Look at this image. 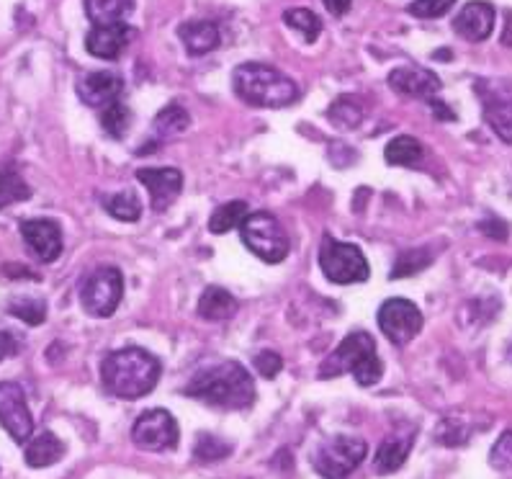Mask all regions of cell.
I'll use <instances>...</instances> for the list:
<instances>
[{
    "label": "cell",
    "instance_id": "6da1fadb",
    "mask_svg": "<svg viewBox=\"0 0 512 479\" xmlns=\"http://www.w3.org/2000/svg\"><path fill=\"white\" fill-rule=\"evenodd\" d=\"M183 395L217 410H247L255 402V382L242 364L222 361L196 371Z\"/></svg>",
    "mask_w": 512,
    "mask_h": 479
},
{
    "label": "cell",
    "instance_id": "7a4b0ae2",
    "mask_svg": "<svg viewBox=\"0 0 512 479\" xmlns=\"http://www.w3.org/2000/svg\"><path fill=\"white\" fill-rule=\"evenodd\" d=\"M160 361L139 346L119 348L101 364V382L119 400H139L150 395L160 382Z\"/></svg>",
    "mask_w": 512,
    "mask_h": 479
},
{
    "label": "cell",
    "instance_id": "3957f363",
    "mask_svg": "<svg viewBox=\"0 0 512 479\" xmlns=\"http://www.w3.org/2000/svg\"><path fill=\"white\" fill-rule=\"evenodd\" d=\"M232 88L245 104L258 109H284L299 98V85L278 67L263 62H245L235 67Z\"/></svg>",
    "mask_w": 512,
    "mask_h": 479
},
{
    "label": "cell",
    "instance_id": "277c9868",
    "mask_svg": "<svg viewBox=\"0 0 512 479\" xmlns=\"http://www.w3.org/2000/svg\"><path fill=\"white\" fill-rule=\"evenodd\" d=\"M240 235L245 248L255 253L260 261L281 263L291 250V240L271 212H250L240 225Z\"/></svg>",
    "mask_w": 512,
    "mask_h": 479
},
{
    "label": "cell",
    "instance_id": "5b68a950",
    "mask_svg": "<svg viewBox=\"0 0 512 479\" xmlns=\"http://www.w3.org/2000/svg\"><path fill=\"white\" fill-rule=\"evenodd\" d=\"M368 454V443L358 436H332L322 441L312 451L314 472L325 479H345L350 472H356Z\"/></svg>",
    "mask_w": 512,
    "mask_h": 479
},
{
    "label": "cell",
    "instance_id": "8992f818",
    "mask_svg": "<svg viewBox=\"0 0 512 479\" xmlns=\"http://www.w3.org/2000/svg\"><path fill=\"white\" fill-rule=\"evenodd\" d=\"M320 268L332 284H363L371 276L366 255L358 245L327 235L320 245Z\"/></svg>",
    "mask_w": 512,
    "mask_h": 479
},
{
    "label": "cell",
    "instance_id": "52a82bcc",
    "mask_svg": "<svg viewBox=\"0 0 512 479\" xmlns=\"http://www.w3.org/2000/svg\"><path fill=\"white\" fill-rule=\"evenodd\" d=\"M124 297V276L119 268L101 266L88 273L80 286V304L91 317H111Z\"/></svg>",
    "mask_w": 512,
    "mask_h": 479
},
{
    "label": "cell",
    "instance_id": "ba28073f",
    "mask_svg": "<svg viewBox=\"0 0 512 479\" xmlns=\"http://www.w3.org/2000/svg\"><path fill=\"white\" fill-rule=\"evenodd\" d=\"M474 91L482 101L484 122L505 145H512V80L482 78L476 80Z\"/></svg>",
    "mask_w": 512,
    "mask_h": 479
},
{
    "label": "cell",
    "instance_id": "9c48e42d",
    "mask_svg": "<svg viewBox=\"0 0 512 479\" xmlns=\"http://www.w3.org/2000/svg\"><path fill=\"white\" fill-rule=\"evenodd\" d=\"M379 328L386 338L392 340L394 346H407L412 340L420 335L422 330V312L415 302L402 297L386 299L384 304L379 307Z\"/></svg>",
    "mask_w": 512,
    "mask_h": 479
},
{
    "label": "cell",
    "instance_id": "30bf717a",
    "mask_svg": "<svg viewBox=\"0 0 512 479\" xmlns=\"http://www.w3.org/2000/svg\"><path fill=\"white\" fill-rule=\"evenodd\" d=\"M132 441L145 451H173L178 441H181L178 420L168 410H163V407L147 410L134 423Z\"/></svg>",
    "mask_w": 512,
    "mask_h": 479
},
{
    "label": "cell",
    "instance_id": "8fae6325",
    "mask_svg": "<svg viewBox=\"0 0 512 479\" xmlns=\"http://www.w3.org/2000/svg\"><path fill=\"white\" fill-rule=\"evenodd\" d=\"M376 353V340L366 333V330H358V333H350L348 338L340 343L330 356L322 361L320 366V379H335V376L353 374L358 369L363 358L374 356Z\"/></svg>",
    "mask_w": 512,
    "mask_h": 479
},
{
    "label": "cell",
    "instance_id": "7c38bea8",
    "mask_svg": "<svg viewBox=\"0 0 512 479\" xmlns=\"http://www.w3.org/2000/svg\"><path fill=\"white\" fill-rule=\"evenodd\" d=\"M0 425L16 443H26L34 433V418H31L24 389L19 384H0Z\"/></svg>",
    "mask_w": 512,
    "mask_h": 479
},
{
    "label": "cell",
    "instance_id": "4fadbf2b",
    "mask_svg": "<svg viewBox=\"0 0 512 479\" xmlns=\"http://www.w3.org/2000/svg\"><path fill=\"white\" fill-rule=\"evenodd\" d=\"M139 183L147 188L155 212H165L183 191V173L178 168H139Z\"/></svg>",
    "mask_w": 512,
    "mask_h": 479
},
{
    "label": "cell",
    "instance_id": "5bb4252c",
    "mask_svg": "<svg viewBox=\"0 0 512 479\" xmlns=\"http://www.w3.org/2000/svg\"><path fill=\"white\" fill-rule=\"evenodd\" d=\"M19 230L31 253L42 263H52L62 255V227L55 219H24Z\"/></svg>",
    "mask_w": 512,
    "mask_h": 479
},
{
    "label": "cell",
    "instance_id": "9a60e30c",
    "mask_svg": "<svg viewBox=\"0 0 512 479\" xmlns=\"http://www.w3.org/2000/svg\"><path fill=\"white\" fill-rule=\"evenodd\" d=\"M78 98L91 109H106L124 93V78L116 73H88L78 80Z\"/></svg>",
    "mask_w": 512,
    "mask_h": 479
},
{
    "label": "cell",
    "instance_id": "2e32d148",
    "mask_svg": "<svg viewBox=\"0 0 512 479\" xmlns=\"http://www.w3.org/2000/svg\"><path fill=\"white\" fill-rule=\"evenodd\" d=\"M134 29L121 24H106V26H93L85 37V49L91 52L98 60H116L124 49L132 44Z\"/></svg>",
    "mask_w": 512,
    "mask_h": 479
},
{
    "label": "cell",
    "instance_id": "e0dca14e",
    "mask_svg": "<svg viewBox=\"0 0 512 479\" xmlns=\"http://www.w3.org/2000/svg\"><path fill=\"white\" fill-rule=\"evenodd\" d=\"M389 88L399 96L430 101L440 91V78L425 67H397L389 73Z\"/></svg>",
    "mask_w": 512,
    "mask_h": 479
},
{
    "label": "cell",
    "instance_id": "ac0fdd59",
    "mask_svg": "<svg viewBox=\"0 0 512 479\" xmlns=\"http://www.w3.org/2000/svg\"><path fill=\"white\" fill-rule=\"evenodd\" d=\"M494 29V8L484 0H471L458 11L453 21V31L466 42H484Z\"/></svg>",
    "mask_w": 512,
    "mask_h": 479
},
{
    "label": "cell",
    "instance_id": "d6986e66",
    "mask_svg": "<svg viewBox=\"0 0 512 479\" xmlns=\"http://www.w3.org/2000/svg\"><path fill=\"white\" fill-rule=\"evenodd\" d=\"M415 436H417V431L386 436L384 441H381L379 449H376L374 472L376 474H392V472H397V469H402L404 461H407V456H410V451H412Z\"/></svg>",
    "mask_w": 512,
    "mask_h": 479
},
{
    "label": "cell",
    "instance_id": "ffe728a7",
    "mask_svg": "<svg viewBox=\"0 0 512 479\" xmlns=\"http://www.w3.org/2000/svg\"><path fill=\"white\" fill-rule=\"evenodd\" d=\"M178 37H181L188 55L193 57L209 55L219 47V29L211 21H188L178 29Z\"/></svg>",
    "mask_w": 512,
    "mask_h": 479
},
{
    "label": "cell",
    "instance_id": "44dd1931",
    "mask_svg": "<svg viewBox=\"0 0 512 479\" xmlns=\"http://www.w3.org/2000/svg\"><path fill=\"white\" fill-rule=\"evenodd\" d=\"M62 456H65V443H62L52 431H44L39 433V436L31 438V441L26 443L24 451L26 464L34 469L52 467V464H57Z\"/></svg>",
    "mask_w": 512,
    "mask_h": 479
},
{
    "label": "cell",
    "instance_id": "7402d4cb",
    "mask_svg": "<svg viewBox=\"0 0 512 479\" xmlns=\"http://www.w3.org/2000/svg\"><path fill=\"white\" fill-rule=\"evenodd\" d=\"M237 315V302L235 297L222 289V286H209L204 289L199 299V317L209 322H224V320H232Z\"/></svg>",
    "mask_w": 512,
    "mask_h": 479
},
{
    "label": "cell",
    "instance_id": "603a6c76",
    "mask_svg": "<svg viewBox=\"0 0 512 479\" xmlns=\"http://www.w3.org/2000/svg\"><path fill=\"white\" fill-rule=\"evenodd\" d=\"M384 158L389 165H399V168H417L425 158V147L412 137V134H399L394 137L384 150Z\"/></svg>",
    "mask_w": 512,
    "mask_h": 479
},
{
    "label": "cell",
    "instance_id": "cb8c5ba5",
    "mask_svg": "<svg viewBox=\"0 0 512 479\" xmlns=\"http://www.w3.org/2000/svg\"><path fill=\"white\" fill-rule=\"evenodd\" d=\"M134 8V0H85V13L93 26L121 24Z\"/></svg>",
    "mask_w": 512,
    "mask_h": 479
},
{
    "label": "cell",
    "instance_id": "d4e9b609",
    "mask_svg": "<svg viewBox=\"0 0 512 479\" xmlns=\"http://www.w3.org/2000/svg\"><path fill=\"white\" fill-rule=\"evenodd\" d=\"M250 214V207H247V201H227L217 212L211 214L209 219V232L214 235H224V232L235 230V227L242 225V219Z\"/></svg>",
    "mask_w": 512,
    "mask_h": 479
},
{
    "label": "cell",
    "instance_id": "484cf974",
    "mask_svg": "<svg viewBox=\"0 0 512 479\" xmlns=\"http://www.w3.org/2000/svg\"><path fill=\"white\" fill-rule=\"evenodd\" d=\"M31 196V186L13 168H0V209L19 204Z\"/></svg>",
    "mask_w": 512,
    "mask_h": 479
},
{
    "label": "cell",
    "instance_id": "4316f807",
    "mask_svg": "<svg viewBox=\"0 0 512 479\" xmlns=\"http://www.w3.org/2000/svg\"><path fill=\"white\" fill-rule=\"evenodd\" d=\"M284 24L289 29L299 31L304 37V42H317V37L322 34V21L320 16L309 8H291L284 13Z\"/></svg>",
    "mask_w": 512,
    "mask_h": 479
},
{
    "label": "cell",
    "instance_id": "83f0119b",
    "mask_svg": "<svg viewBox=\"0 0 512 479\" xmlns=\"http://www.w3.org/2000/svg\"><path fill=\"white\" fill-rule=\"evenodd\" d=\"M430 263H433V250L430 248L404 250L397 261H394L392 279H407V276H415V273L425 271Z\"/></svg>",
    "mask_w": 512,
    "mask_h": 479
},
{
    "label": "cell",
    "instance_id": "f1b7e54d",
    "mask_svg": "<svg viewBox=\"0 0 512 479\" xmlns=\"http://www.w3.org/2000/svg\"><path fill=\"white\" fill-rule=\"evenodd\" d=\"M103 209L119 222H137L142 217V204L132 191H121V194L106 196L103 199Z\"/></svg>",
    "mask_w": 512,
    "mask_h": 479
},
{
    "label": "cell",
    "instance_id": "f546056e",
    "mask_svg": "<svg viewBox=\"0 0 512 479\" xmlns=\"http://www.w3.org/2000/svg\"><path fill=\"white\" fill-rule=\"evenodd\" d=\"M327 116H330V122L338 129H353L361 124L363 106L358 104L353 96H340L338 101L330 106Z\"/></svg>",
    "mask_w": 512,
    "mask_h": 479
},
{
    "label": "cell",
    "instance_id": "4dcf8cb0",
    "mask_svg": "<svg viewBox=\"0 0 512 479\" xmlns=\"http://www.w3.org/2000/svg\"><path fill=\"white\" fill-rule=\"evenodd\" d=\"M188 124H191V116L183 109L181 104H168L155 119V132L160 137H173V134L186 132Z\"/></svg>",
    "mask_w": 512,
    "mask_h": 479
},
{
    "label": "cell",
    "instance_id": "1f68e13d",
    "mask_svg": "<svg viewBox=\"0 0 512 479\" xmlns=\"http://www.w3.org/2000/svg\"><path fill=\"white\" fill-rule=\"evenodd\" d=\"M101 127L106 129V134H109V137H114V140H121V137L127 134V129L132 127V111L121 104V101L106 106V109H103V114H101Z\"/></svg>",
    "mask_w": 512,
    "mask_h": 479
},
{
    "label": "cell",
    "instance_id": "d6a6232c",
    "mask_svg": "<svg viewBox=\"0 0 512 479\" xmlns=\"http://www.w3.org/2000/svg\"><path fill=\"white\" fill-rule=\"evenodd\" d=\"M8 315L19 317L21 322L37 328V325L47 320V302H42V299H13L8 304Z\"/></svg>",
    "mask_w": 512,
    "mask_h": 479
},
{
    "label": "cell",
    "instance_id": "836d02e7",
    "mask_svg": "<svg viewBox=\"0 0 512 479\" xmlns=\"http://www.w3.org/2000/svg\"><path fill=\"white\" fill-rule=\"evenodd\" d=\"M193 454H196L199 461H222L232 454V443H227L219 436H211V433H201V436L196 438Z\"/></svg>",
    "mask_w": 512,
    "mask_h": 479
},
{
    "label": "cell",
    "instance_id": "e575fe53",
    "mask_svg": "<svg viewBox=\"0 0 512 479\" xmlns=\"http://www.w3.org/2000/svg\"><path fill=\"white\" fill-rule=\"evenodd\" d=\"M469 436V425L461 418H443L438 423V428H435V441L443 443V446H451V449L453 446H464L469 441Z\"/></svg>",
    "mask_w": 512,
    "mask_h": 479
},
{
    "label": "cell",
    "instance_id": "d590c367",
    "mask_svg": "<svg viewBox=\"0 0 512 479\" xmlns=\"http://www.w3.org/2000/svg\"><path fill=\"white\" fill-rule=\"evenodd\" d=\"M453 6H456V0H415L410 6V13L415 19H440Z\"/></svg>",
    "mask_w": 512,
    "mask_h": 479
},
{
    "label": "cell",
    "instance_id": "8d00e7d4",
    "mask_svg": "<svg viewBox=\"0 0 512 479\" xmlns=\"http://www.w3.org/2000/svg\"><path fill=\"white\" fill-rule=\"evenodd\" d=\"M353 376H356V382L361 384V387H374V384L381 382V376H384V364H381V358L376 356H368L363 358L361 364H358V369L353 371Z\"/></svg>",
    "mask_w": 512,
    "mask_h": 479
},
{
    "label": "cell",
    "instance_id": "74e56055",
    "mask_svg": "<svg viewBox=\"0 0 512 479\" xmlns=\"http://www.w3.org/2000/svg\"><path fill=\"white\" fill-rule=\"evenodd\" d=\"M489 464L500 472L512 469V431H505L489 451Z\"/></svg>",
    "mask_w": 512,
    "mask_h": 479
},
{
    "label": "cell",
    "instance_id": "f35d334b",
    "mask_svg": "<svg viewBox=\"0 0 512 479\" xmlns=\"http://www.w3.org/2000/svg\"><path fill=\"white\" fill-rule=\"evenodd\" d=\"M255 371H258L263 379H276L278 374H281V369H284V358L278 356L276 351H260L258 356H255Z\"/></svg>",
    "mask_w": 512,
    "mask_h": 479
},
{
    "label": "cell",
    "instance_id": "ab89813d",
    "mask_svg": "<svg viewBox=\"0 0 512 479\" xmlns=\"http://www.w3.org/2000/svg\"><path fill=\"white\" fill-rule=\"evenodd\" d=\"M479 230L487 232V235L494 237V240H505L507 232H510V227H507L505 222H500V219H487V222H482V225H479Z\"/></svg>",
    "mask_w": 512,
    "mask_h": 479
},
{
    "label": "cell",
    "instance_id": "60d3db41",
    "mask_svg": "<svg viewBox=\"0 0 512 479\" xmlns=\"http://www.w3.org/2000/svg\"><path fill=\"white\" fill-rule=\"evenodd\" d=\"M353 6V0H325V8L332 13V16H345Z\"/></svg>",
    "mask_w": 512,
    "mask_h": 479
},
{
    "label": "cell",
    "instance_id": "b9f144b4",
    "mask_svg": "<svg viewBox=\"0 0 512 479\" xmlns=\"http://www.w3.org/2000/svg\"><path fill=\"white\" fill-rule=\"evenodd\" d=\"M11 353H16V340L8 333H0V361L11 356Z\"/></svg>",
    "mask_w": 512,
    "mask_h": 479
},
{
    "label": "cell",
    "instance_id": "7bdbcfd3",
    "mask_svg": "<svg viewBox=\"0 0 512 479\" xmlns=\"http://www.w3.org/2000/svg\"><path fill=\"white\" fill-rule=\"evenodd\" d=\"M430 106H433V111L438 114V119H443V122H453L456 119V114H453L451 109H446V106L440 104L438 98H430Z\"/></svg>",
    "mask_w": 512,
    "mask_h": 479
},
{
    "label": "cell",
    "instance_id": "ee69618b",
    "mask_svg": "<svg viewBox=\"0 0 512 479\" xmlns=\"http://www.w3.org/2000/svg\"><path fill=\"white\" fill-rule=\"evenodd\" d=\"M502 44L512 47V8L505 11V29H502Z\"/></svg>",
    "mask_w": 512,
    "mask_h": 479
},
{
    "label": "cell",
    "instance_id": "f6af8a7d",
    "mask_svg": "<svg viewBox=\"0 0 512 479\" xmlns=\"http://www.w3.org/2000/svg\"><path fill=\"white\" fill-rule=\"evenodd\" d=\"M507 361H510V364H512V346L507 348Z\"/></svg>",
    "mask_w": 512,
    "mask_h": 479
}]
</instances>
